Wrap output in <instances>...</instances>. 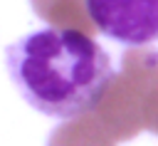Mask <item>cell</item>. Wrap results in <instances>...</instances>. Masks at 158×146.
<instances>
[{"instance_id":"6da1fadb","label":"cell","mask_w":158,"mask_h":146,"mask_svg":"<svg viewBox=\"0 0 158 146\" xmlns=\"http://www.w3.org/2000/svg\"><path fill=\"white\" fill-rule=\"evenodd\" d=\"M5 59L25 101L57 119L91 111L114 77L109 52L91 35L67 27L22 35L7 47Z\"/></svg>"},{"instance_id":"7a4b0ae2","label":"cell","mask_w":158,"mask_h":146,"mask_svg":"<svg viewBox=\"0 0 158 146\" xmlns=\"http://www.w3.org/2000/svg\"><path fill=\"white\" fill-rule=\"evenodd\" d=\"M94 111L116 141H131L148 131L158 111V52L131 47L121 54V69L114 72Z\"/></svg>"},{"instance_id":"3957f363","label":"cell","mask_w":158,"mask_h":146,"mask_svg":"<svg viewBox=\"0 0 158 146\" xmlns=\"http://www.w3.org/2000/svg\"><path fill=\"white\" fill-rule=\"evenodd\" d=\"M101 35L128 47L158 40V0H86Z\"/></svg>"},{"instance_id":"277c9868","label":"cell","mask_w":158,"mask_h":146,"mask_svg":"<svg viewBox=\"0 0 158 146\" xmlns=\"http://www.w3.org/2000/svg\"><path fill=\"white\" fill-rule=\"evenodd\" d=\"M47 146H116V139L91 109L59 124L52 131Z\"/></svg>"},{"instance_id":"5b68a950","label":"cell","mask_w":158,"mask_h":146,"mask_svg":"<svg viewBox=\"0 0 158 146\" xmlns=\"http://www.w3.org/2000/svg\"><path fill=\"white\" fill-rule=\"evenodd\" d=\"M30 2H32L35 15L49 22L52 27L79 30L86 35H94L99 30L89 12L86 0H30Z\"/></svg>"},{"instance_id":"8992f818","label":"cell","mask_w":158,"mask_h":146,"mask_svg":"<svg viewBox=\"0 0 158 146\" xmlns=\"http://www.w3.org/2000/svg\"><path fill=\"white\" fill-rule=\"evenodd\" d=\"M148 131H153V134H158V111L153 114V119H151V124H148Z\"/></svg>"}]
</instances>
